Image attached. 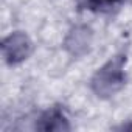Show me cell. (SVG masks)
<instances>
[{"label": "cell", "instance_id": "3957f363", "mask_svg": "<svg viewBox=\"0 0 132 132\" xmlns=\"http://www.w3.org/2000/svg\"><path fill=\"white\" fill-rule=\"evenodd\" d=\"M93 39V31L87 25H75L65 36L64 48L73 57H81L89 53Z\"/></svg>", "mask_w": 132, "mask_h": 132}, {"label": "cell", "instance_id": "5b68a950", "mask_svg": "<svg viewBox=\"0 0 132 132\" xmlns=\"http://www.w3.org/2000/svg\"><path fill=\"white\" fill-rule=\"evenodd\" d=\"M124 0H75V5L79 11L92 13H110L118 8Z\"/></svg>", "mask_w": 132, "mask_h": 132}, {"label": "cell", "instance_id": "7a4b0ae2", "mask_svg": "<svg viewBox=\"0 0 132 132\" xmlns=\"http://www.w3.org/2000/svg\"><path fill=\"white\" fill-rule=\"evenodd\" d=\"M33 50V40L23 31H14L2 40V56L8 65L22 64L31 56Z\"/></svg>", "mask_w": 132, "mask_h": 132}, {"label": "cell", "instance_id": "6da1fadb", "mask_svg": "<svg viewBox=\"0 0 132 132\" xmlns=\"http://www.w3.org/2000/svg\"><path fill=\"white\" fill-rule=\"evenodd\" d=\"M126 53H118L93 73L90 89L98 98H110L126 84Z\"/></svg>", "mask_w": 132, "mask_h": 132}, {"label": "cell", "instance_id": "277c9868", "mask_svg": "<svg viewBox=\"0 0 132 132\" xmlns=\"http://www.w3.org/2000/svg\"><path fill=\"white\" fill-rule=\"evenodd\" d=\"M36 129L44 132H67L72 126L64 109L61 106H53L40 113L36 121Z\"/></svg>", "mask_w": 132, "mask_h": 132}]
</instances>
